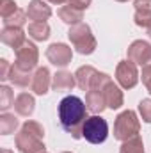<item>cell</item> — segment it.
Returning <instances> with one entry per match:
<instances>
[{
  "mask_svg": "<svg viewBox=\"0 0 151 153\" xmlns=\"http://www.w3.org/2000/svg\"><path fill=\"white\" fill-rule=\"evenodd\" d=\"M87 105L78 98V96H66L61 100L59 103V121H61V126L73 135V139H80L82 137V126L85 123V119L89 117L87 116Z\"/></svg>",
  "mask_w": 151,
  "mask_h": 153,
  "instance_id": "1",
  "label": "cell"
},
{
  "mask_svg": "<svg viewBox=\"0 0 151 153\" xmlns=\"http://www.w3.org/2000/svg\"><path fill=\"white\" fill-rule=\"evenodd\" d=\"M44 130L38 121H25L16 135V148L20 153H44Z\"/></svg>",
  "mask_w": 151,
  "mask_h": 153,
  "instance_id": "2",
  "label": "cell"
},
{
  "mask_svg": "<svg viewBox=\"0 0 151 153\" xmlns=\"http://www.w3.org/2000/svg\"><path fill=\"white\" fill-rule=\"evenodd\" d=\"M68 38L71 41L73 48L82 55H91L96 50V38L91 32V27L84 22L71 25L68 30Z\"/></svg>",
  "mask_w": 151,
  "mask_h": 153,
  "instance_id": "3",
  "label": "cell"
},
{
  "mask_svg": "<svg viewBox=\"0 0 151 153\" xmlns=\"http://www.w3.org/2000/svg\"><path fill=\"white\" fill-rule=\"evenodd\" d=\"M141 130V121L133 111H123L114 121V137L117 141H128L132 137H137Z\"/></svg>",
  "mask_w": 151,
  "mask_h": 153,
  "instance_id": "4",
  "label": "cell"
},
{
  "mask_svg": "<svg viewBox=\"0 0 151 153\" xmlns=\"http://www.w3.org/2000/svg\"><path fill=\"white\" fill-rule=\"evenodd\" d=\"M109 135V123L101 117V116H91L85 119L84 126H82V137L91 143V144H101L105 143Z\"/></svg>",
  "mask_w": 151,
  "mask_h": 153,
  "instance_id": "5",
  "label": "cell"
},
{
  "mask_svg": "<svg viewBox=\"0 0 151 153\" xmlns=\"http://www.w3.org/2000/svg\"><path fill=\"white\" fill-rule=\"evenodd\" d=\"M39 61V50L32 41H25L18 50H16V61H14V68L30 73Z\"/></svg>",
  "mask_w": 151,
  "mask_h": 153,
  "instance_id": "6",
  "label": "cell"
},
{
  "mask_svg": "<svg viewBox=\"0 0 151 153\" xmlns=\"http://www.w3.org/2000/svg\"><path fill=\"white\" fill-rule=\"evenodd\" d=\"M139 76L137 64L132 61H121L115 68V80L123 89H133L139 82Z\"/></svg>",
  "mask_w": 151,
  "mask_h": 153,
  "instance_id": "7",
  "label": "cell"
},
{
  "mask_svg": "<svg viewBox=\"0 0 151 153\" xmlns=\"http://www.w3.org/2000/svg\"><path fill=\"white\" fill-rule=\"evenodd\" d=\"M46 59L53 64V66H59V68H66L71 59H73V52L68 45L64 43H53L48 46L46 50Z\"/></svg>",
  "mask_w": 151,
  "mask_h": 153,
  "instance_id": "8",
  "label": "cell"
},
{
  "mask_svg": "<svg viewBox=\"0 0 151 153\" xmlns=\"http://www.w3.org/2000/svg\"><path fill=\"white\" fill-rule=\"evenodd\" d=\"M128 61L139 64V66H148L151 64V45L148 41L137 39L128 46Z\"/></svg>",
  "mask_w": 151,
  "mask_h": 153,
  "instance_id": "9",
  "label": "cell"
},
{
  "mask_svg": "<svg viewBox=\"0 0 151 153\" xmlns=\"http://www.w3.org/2000/svg\"><path fill=\"white\" fill-rule=\"evenodd\" d=\"M50 85H52V75H50V70H48L46 66L38 68V70H36V73H34V76H32L30 89H32L36 94L43 96V94H46V93H48Z\"/></svg>",
  "mask_w": 151,
  "mask_h": 153,
  "instance_id": "10",
  "label": "cell"
},
{
  "mask_svg": "<svg viewBox=\"0 0 151 153\" xmlns=\"http://www.w3.org/2000/svg\"><path fill=\"white\" fill-rule=\"evenodd\" d=\"M0 39H2L4 45L11 46L14 52L27 41L25 32H23L20 27H4V30H2V34H0Z\"/></svg>",
  "mask_w": 151,
  "mask_h": 153,
  "instance_id": "11",
  "label": "cell"
},
{
  "mask_svg": "<svg viewBox=\"0 0 151 153\" xmlns=\"http://www.w3.org/2000/svg\"><path fill=\"white\" fill-rule=\"evenodd\" d=\"M27 16L32 22H46L52 16V7L43 0H32L27 7Z\"/></svg>",
  "mask_w": 151,
  "mask_h": 153,
  "instance_id": "12",
  "label": "cell"
},
{
  "mask_svg": "<svg viewBox=\"0 0 151 153\" xmlns=\"http://www.w3.org/2000/svg\"><path fill=\"white\" fill-rule=\"evenodd\" d=\"M103 94H105V103H107V107L109 109H119L121 105H123V102H124V96H123V91L114 84L112 80L103 87Z\"/></svg>",
  "mask_w": 151,
  "mask_h": 153,
  "instance_id": "13",
  "label": "cell"
},
{
  "mask_svg": "<svg viewBox=\"0 0 151 153\" xmlns=\"http://www.w3.org/2000/svg\"><path fill=\"white\" fill-rule=\"evenodd\" d=\"M14 111L23 117H29V116L34 112L36 109V102H34V96L29 94V93H20L16 98H14V103H13Z\"/></svg>",
  "mask_w": 151,
  "mask_h": 153,
  "instance_id": "14",
  "label": "cell"
},
{
  "mask_svg": "<svg viewBox=\"0 0 151 153\" xmlns=\"http://www.w3.org/2000/svg\"><path fill=\"white\" fill-rule=\"evenodd\" d=\"M85 105L91 112L94 114H100L107 109V103H105V94H103V89H98V91H87L85 93Z\"/></svg>",
  "mask_w": 151,
  "mask_h": 153,
  "instance_id": "15",
  "label": "cell"
},
{
  "mask_svg": "<svg viewBox=\"0 0 151 153\" xmlns=\"http://www.w3.org/2000/svg\"><path fill=\"white\" fill-rule=\"evenodd\" d=\"M76 84L75 75H71L70 71H59L55 73L52 78V89L57 91V93H62V91H71Z\"/></svg>",
  "mask_w": 151,
  "mask_h": 153,
  "instance_id": "16",
  "label": "cell"
},
{
  "mask_svg": "<svg viewBox=\"0 0 151 153\" xmlns=\"http://www.w3.org/2000/svg\"><path fill=\"white\" fill-rule=\"evenodd\" d=\"M98 75V70H94L93 66H80L75 71V78H76V85L82 89V91H89L91 89V84L94 80V76Z\"/></svg>",
  "mask_w": 151,
  "mask_h": 153,
  "instance_id": "17",
  "label": "cell"
},
{
  "mask_svg": "<svg viewBox=\"0 0 151 153\" xmlns=\"http://www.w3.org/2000/svg\"><path fill=\"white\" fill-rule=\"evenodd\" d=\"M57 14H59V18L64 22V23H68V25H76V23H80L82 22V18H84V11H78L75 9L73 5H62L59 11H57Z\"/></svg>",
  "mask_w": 151,
  "mask_h": 153,
  "instance_id": "18",
  "label": "cell"
},
{
  "mask_svg": "<svg viewBox=\"0 0 151 153\" xmlns=\"http://www.w3.org/2000/svg\"><path fill=\"white\" fill-rule=\"evenodd\" d=\"M27 32L36 41H46L50 38V25L46 22H32V23H29Z\"/></svg>",
  "mask_w": 151,
  "mask_h": 153,
  "instance_id": "19",
  "label": "cell"
},
{
  "mask_svg": "<svg viewBox=\"0 0 151 153\" xmlns=\"http://www.w3.org/2000/svg\"><path fill=\"white\" fill-rule=\"evenodd\" d=\"M18 128V119L14 117V114H4L0 116V134L2 135H9V134H14V130Z\"/></svg>",
  "mask_w": 151,
  "mask_h": 153,
  "instance_id": "20",
  "label": "cell"
},
{
  "mask_svg": "<svg viewBox=\"0 0 151 153\" xmlns=\"http://www.w3.org/2000/svg\"><path fill=\"white\" fill-rule=\"evenodd\" d=\"M32 76H34L32 73L21 71V70H18V68H14V66H13L9 80H11L14 85H18V87H27L29 84H32Z\"/></svg>",
  "mask_w": 151,
  "mask_h": 153,
  "instance_id": "21",
  "label": "cell"
},
{
  "mask_svg": "<svg viewBox=\"0 0 151 153\" xmlns=\"http://www.w3.org/2000/svg\"><path fill=\"white\" fill-rule=\"evenodd\" d=\"M119 153H144V144H142V139L137 135V137H132L128 141H124L121 144V150Z\"/></svg>",
  "mask_w": 151,
  "mask_h": 153,
  "instance_id": "22",
  "label": "cell"
},
{
  "mask_svg": "<svg viewBox=\"0 0 151 153\" xmlns=\"http://www.w3.org/2000/svg\"><path fill=\"white\" fill-rule=\"evenodd\" d=\"M2 22H4V27H20L21 29L25 25V22H27V13L21 11V9H18L14 14H11L9 18H5Z\"/></svg>",
  "mask_w": 151,
  "mask_h": 153,
  "instance_id": "23",
  "label": "cell"
},
{
  "mask_svg": "<svg viewBox=\"0 0 151 153\" xmlns=\"http://www.w3.org/2000/svg\"><path fill=\"white\" fill-rule=\"evenodd\" d=\"M13 103H14V94H13L11 87L2 85V87H0V109L5 112Z\"/></svg>",
  "mask_w": 151,
  "mask_h": 153,
  "instance_id": "24",
  "label": "cell"
},
{
  "mask_svg": "<svg viewBox=\"0 0 151 153\" xmlns=\"http://www.w3.org/2000/svg\"><path fill=\"white\" fill-rule=\"evenodd\" d=\"M18 11V5L14 0H2V5H0V14H2V20L9 18L11 14H14Z\"/></svg>",
  "mask_w": 151,
  "mask_h": 153,
  "instance_id": "25",
  "label": "cell"
},
{
  "mask_svg": "<svg viewBox=\"0 0 151 153\" xmlns=\"http://www.w3.org/2000/svg\"><path fill=\"white\" fill-rule=\"evenodd\" d=\"M139 112H141V117L144 123H151V100L146 98L139 103Z\"/></svg>",
  "mask_w": 151,
  "mask_h": 153,
  "instance_id": "26",
  "label": "cell"
},
{
  "mask_svg": "<svg viewBox=\"0 0 151 153\" xmlns=\"http://www.w3.org/2000/svg\"><path fill=\"white\" fill-rule=\"evenodd\" d=\"M135 13H144V14H151V0H135Z\"/></svg>",
  "mask_w": 151,
  "mask_h": 153,
  "instance_id": "27",
  "label": "cell"
},
{
  "mask_svg": "<svg viewBox=\"0 0 151 153\" xmlns=\"http://www.w3.org/2000/svg\"><path fill=\"white\" fill-rule=\"evenodd\" d=\"M11 70H13V66H11L5 59H2V61H0V80H9Z\"/></svg>",
  "mask_w": 151,
  "mask_h": 153,
  "instance_id": "28",
  "label": "cell"
},
{
  "mask_svg": "<svg viewBox=\"0 0 151 153\" xmlns=\"http://www.w3.org/2000/svg\"><path fill=\"white\" fill-rule=\"evenodd\" d=\"M142 84L146 85V89H148V93L151 94V64H148V66H144L142 68Z\"/></svg>",
  "mask_w": 151,
  "mask_h": 153,
  "instance_id": "29",
  "label": "cell"
},
{
  "mask_svg": "<svg viewBox=\"0 0 151 153\" xmlns=\"http://www.w3.org/2000/svg\"><path fill=\"white\" fill-rule=\"evenodd\" d=\"M91 2H93V0H70L68 4L73 5L75 9H78V11H85V9L91 5Z\"/></svg>",
  "mask_w": 151,
  "mask_h": 153,
  "instance_id": "30",
  "label": "cell"
},
{
  "mask_svg": "<svg viewBox=\"0 0 151 153\" xmlns=\"http://www.w3.org/2000/svg\"><path fill=\"white\" fill-rule=\"evenodd\" d=\"M48 2H52V4H57V5H61V4H66V2H70V0H48Z\"/></svg>",
  "mask_w": 151,
  "mask_h": 153,
  "instance_id": "31",
  "label": "cell"
},
{
  "mask_svg": "<svg viewBox=\"0 0 151 153\" xmlns=\"http://www.w3.org/2000/svg\"><path fill=\"white\" fill-rule=\"evenodd\" d=\"M0 153H13V152H11V150H2Z\"/></svg>",
  "mask_w": 151,
  "mask_h": 153,
  "instance_id": "32",
  "label": "cell"
},
{
  "mask_svg": "<svg viewBox=\"0 0 151 153\" xmlns=\"http://www.w3.org/2000/svg\"><path fill=\"white\" fill-rule=\"evenodd\" d=\"M148 36H150V38H151V27H150V29H148Z\"/></svg>",
  "mask_w": 151,
  "mask_h": 153,
  "instance_id": "33",
  "label": "cell"
},
{
  "mask_svg": "<svg viewBox=\"0 0 151 153\" xmlns=\"http://www.w3.org/2000/svg\"><path fill=\"white\" fill-rule=\"evenodd\" d=\"M117 2H128V0H117Z\"/></svg>",
  "mask_w": 151,
  "mask_h": 153,
  "instance_id": "34",
  "label": "cell"
},
{
  "mask_svg": "<svg viewBox=\"0 0 151 153\" xmlns=\"http://www.w3.org/2000/svg\"><path fill=\"white\" fill-rule=\"evenodd\" d=\"M62 153H71V152H62Z\"/></svg>",
  "mask_w": 151,
  "mask_h": 153,
  "instance_id": "35",
  "label": "cell"
},
{
  "mask_svg": "<svg viewBox=\"0 0 151 153\" xmlns=\"http://www.w3.org/2000/svg\"><path fill=\"white\" fill-rule=\"evenodd\" d=\"M44 153H46V152H44Z\"/></svg>",
  "mask_w": 151,
  "mask_h": 153,
  "instance_id": "36",
  "label": "cell"
}]
</instances>
